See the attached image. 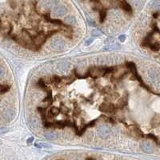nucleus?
<instances>
[{
	"mask_svg": "<svg viewBox=\"0 0 160 160\" xmlns=\"http://www.w3.org/2000/svg\"><path fill=\"white\" fill-rule=\"evenodd\" d=\"M51 46L54 50L58 51H62L65 49L66 43L62 38H55L51 41Z\"/></svg>",
	"mask_w": 160,
	"mask_h": 160,
	"instance_id": "1",
	"label": "nucleus"
},
{
	"mask_svg": "<svg viewBox=\"0 0 160 160\" xmlns=\"http://www.w3.org/2000/svg\"><path fill=\"white\" fill-rule=\"evenodd\" d=\"M97 132L98 135L101 138H106L109 136L111 133V129L109 126L106 125H100L97 129Z\"/></svg>",
	"mask_w": 160,
	"mask_h": 160,
	"instance_id": "2",
	"label": "nucleus"
},
{
	"mask_svg": "<svg viewBox=\"0 0 160 160\" xmlns=\"http://www.w3.org/2000/svg\"><path fill=\"white\" fill-rule=\"evenodd\" d=\"M66 13H67V9H66L65 6L63 5L55 6L54 10H53V15L56 17H63L65 15H66Z\"/></svg>",
	"mask_w": 160,
	"mask_h": 160,
	"instance_id": "3",
	"label": "nucleus"
},
{
	"mask_svg": "<svg viewBox=\"0 0 160 160\" xmlns=\"http://www.w3.org/2000/svg\"><path fill=\"white\" fill-rule=\"evenodd\" d=\"M15 117V111L13 109H9L6 111L3 114V119L6 123H10Z\"/></svg>",
	"mask_w": 160,
	"mask_h": 160,
	"instance_id": "4",
	"label": "nucleus"
},
{
	"mask_svg": "<svg viewBox=\"0 0 160 160\" xmlns=\"http://www.w3.org/2000/svg\"><path fill=\"white\" fill-rule=\"evenodd\" d=\"M147 75H148V77L153 82H157L159 80V73L155 69H150L148 71Z\"/></svg>",
	"mask_w": 160,
	"mask_h": 160,
	"instance_id": "5",
	"label": "nucleus"
},
{
	"mask_svg": "<svg viewBox=\"0 0 160 160\" xmlns=\"http://www.w3.org/2000/svg\"><path fill=\"white\" fill-rule=\"evenodd\" d=\"M99 109H100V111H104V112H112L115 111V106L111 103H108V104L103 103L100 106Z\"/></svg>",
	"mask_w": 160,
	"mask_h": 160,
	"instance_id": "6",
	"label": "nucleus"
},
{
	"mask_svg": "<svg viewBox=\"0 0 160 160\" xmlns=\"http://www.w3.org/2000/svg\"><path fill=\"white\" fill-rule=\"evenodd\" d=\"M141 148L143 151L146 152V153H151L153 151V146L150 143H143L141 144Z\"/></svg>",
	"mask_w": 160,
	"mask_h": 160,
	"instance_id": "7",
	"label": "nucleus"
},
{
	"mask_svg": "<svg viewBox=\"0 0 160 160\" xmlns=\"http://www.w3.org/2000/svg\"><path fill=\"white\" fill-rule=\"evenodd\" d=\"M55 4V0H43L41 5L44 9H49Z\"/></svg>",
	"mask_w": 160,
	"mask_h": 160,
	"instance_id": "8",
	"label": "nucleus"
},
{
	"mask_svg": "<svg viewBox=\"0 0 160 160\" xmlns=\"http://www.w3.org/2000/svg\"><path fill=\"white\" fill-rule=\"evenodd\" d=\"M44 137L48 140H55L57 138L56 134L53 131H46L44 133Z\"/></svg>",
	"mask_w": 160,
	"mask_h": 160,
	"instance_id": "9",
	"label": "nucleus"
},
{
	"mask_svg": "<svg viewBox=\"0 0 160 160\" xmlns=\"http://www.w3.org/2000/svg\"><path fill=\"white\" fill-rule=\"evenodd\" d=\"M119 48V45L118 44H110L104 46L103 48V51H113V50H116Z\"/></svg>",
	"mask_w": 160,
	"mask_h": 160,
	"instance_id": "10",
	"label": "nucleus"
},
{
	"mask_svg": "<svg viewBox=\"0 0 160 160\" xmlns=\"http://www.w3.org/2000/svg\"><path fill=\"white\" fill-rule=\"evenodd\" d=\"M65 22L67 23L68 24H71V25H75L76 24V18L75 16H72V15H69L67 17L65 18Z\"/></svg>",
	"mask_w": 160,
	"mask_h": 160,
	"instance_id": "11",
	"label": "nucleus"
},
{
	"mask_svg": "<svg viewBox=\"0 0 160 160\" xmlns=\"http://www.w3.org/2000/svg\"><path fill=\"white\" fill-rule=\"evenodd\" d=\"M30 124L31 126H32L33 128H37L38 126V124H39V121H38V119L35 117H33L30 119Z\"/></svg>",
	"mask_w": 160,
	"mask_h": 160,
	"instance_id": "12",
	"label": "nucleus"
},
{
	"mask_svg": "<svg viewBox=\"0 0 160 160\" xmlns=\"http://www.w3.org/2000/svg\"><path fill=\"white\" fill-rule=\"evenodd\" d=\"M68 68H69V64L66 63H62L61 64H59L58 66V69L61 72L67 71Z\"/></svg>",
	"mask_w": 160,
	"mask_h": 160,
	"instance_id": "13",
	"label": "nucleus"
},
{
	"mask_svg": "<svg viewBox=\"0 0 160 160\" xmlns=\"http://www.w3.org/2000/svg\"><path fill=\"white\" fill-rule=\"evenodd\" d=\"M35 146L38 148H51V146L47 143H35Z\"/></svg>",
	"mask_w": 160,
	"mask_h": 160,
	"instance_id": "14",
	"label": "nucleus"
},
{
	"mask_svg": "<svg viewBox=\"0 0 160 160\" xmlns=\"http://www.w3.org/2000/svg\"><path fill=\"white\" fill-rule=\"evenodd\" d=\"M49 114L51 116H56L58 115V114H59V110L56 107H52L49 111Z\"/></svg>",
	"mask_w": 160,
	"mask_h": 160,
	"instance_id": "15",
	"label": "nucleus"
},
{
	"mask_svg": "<svg viewBox=\"0 0 160 160\" xmlns=\"http://www.w3.org/2000/svg\"><path fill=\"white\" fill-rule=\"evenodd\" d=\"M151 8L153 9H160V0L154 1L151 4Z\"/></svg>",
	"mask_w": 160,
	"mask_h": 160,
	"instance_id": "16",
	"label": "nucleus"
},
{
	"mask_svg": "<svg viewBox=\"0 0 160 160\" xmlns=\"http://www.w3.org/2000/svg\"><path fill=\"white\" fill-rule=\"evenodd\" d=\"M122 5H123V9H125L126 11H131V6H129V4L128 3H126V2H123V3H122Z\"/></svg>",
	"mask_w": 160,
	"mask_h": 160,
	"instance_id": "17",
	"label": "nucleus"
},
{
	"mask_svg": "<svg viewBox=\"0 0 160 160\" xmlns=\"http://www.w3.org/2000/svg\"><path fill=\"white\" fill-rule=\"evenodd\" d=\"M10 89L9 86H6V85H1V93L3 94L6 91H7Z\"/></svg>",
	"mask_w": 160,
	"mask_h": 160,
	"instance_id": "18",
	"label": "nucleus"
},
{
	"mask_svg": "<svg viewBox=\"0 0 160 160\" xmlns=\"http://www.w3.org/2000/svg\"><path fill=\"white\" fill-rule=\"evenodd\" d=\"M38 86H40V87L43 88V89H46V86H45V84H44V83H43V81L42 79H39V80H38Z\"/></svg>",
	"mask_w": 160,
	"mask_h": 160,
	"instance_id": "19",
	"label": "nucleus"
},
{
	"mask_svg": "<svg viewBox=\"0 0 160 160\" xmlns=\"http://www.w3.org/2000/svg\"><path fill=\"white\" fill-rule=\"evenodd\" d=\"M131 1H132L133 4H134L135 6H138L140 5V1H139V0H131Z\"/></svg>",
	"mask_w": 160,
	"mask_h": 160,
	"instance_id": "20",
	"label": "nucleus"
},
{
	"mask_svg": "<svg viewBox=\"0 0 160 160\" xmlns=\"http://www.w3.org/2000/svg\"><path fill=\"white\" fill-rule=\"evenodd\" d=\"M118 39H119V41H120V42H124L125 40H126V35H120V36L118 37Z\"/></svg>",
	"mask_w": 160,
	"mask_h": 160,
	"instance_id": "21",
	"label": "nucleus"
},
{
	"mask_svg": "<svg viewBox=\"0 0 160 160\" xmlns=\"http://www.w3.org/2000/svg\"><path fill=\"white\" fill-rule=\"evenodd\" d=\"M93 41H94V38H88L87 40H86V45H90V44H91V43H93Z\"/></svg>",
	"mask_w": 160,
	"mask_h": 160,
	"instance_id": "22",
	"label": "nucleus"
},
{
	"mask_svg": "<svg viewBox=\"0 0 160 160\" xmlns=\"http://www.w3.org/2000/svg\"><path fill=\"white\" fill-rule=\"evenodd\" d=\"M33 140H34V138H33V137L29 138L27 139V143H28V144H31V143L33 142Z\"/></svg>",
	"mask_w": 160,
	"mask_h": 160,
	"instance_id": "23",
	"label": "nucleus"
},
{
	"mask_svg": "<svg viewBox=\"0 0 160 160\" xmlns=\"http://www.w3.org/2000/svg\"><path fill=\"white\" fill-rule=\"evenodd\" d=\"M93 35H101V32H99V31H93Z\"/></svg>",
	"mask_w": 160,
	"mask_h": 160,
	"instance_id": "24",
	"label": "nucleus"
},
{
	"mask_svg": "<svg viewBox=\"0 0 160 160\" xmlns=\"http://www.w3.org/2000/svg\"><path fill=\"white\" fill-rule=\"evenodd\" d=\"M3 67H1V75H0V76H1V78L3 76Z\"/></svg>",
	"mask_w": 160,
	"mask_h": 160,
	"instance_id": "25",
	"label": "nucleus"
}]
</instances>
